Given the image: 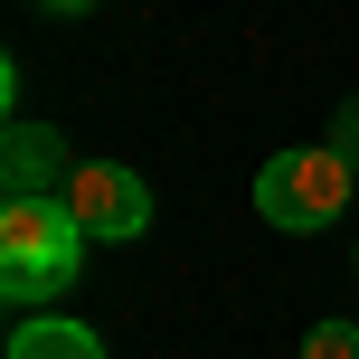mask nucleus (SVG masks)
<instances>
[{"instance_id":"nucleus-1","label":"nucleus","mask_w":359,"mask_h":359,"mask_svg":"<svg viewBox=\"0 0 359 359\" xmlns=\"http://www.w3.org/2000/svg\"><path fill=\"white\" fill-rule=\"evenodd\" d=\"M95 236L76 227L67 198H0V293H10L19 312L57 303V293L76 284V265H86Z\"/></svg>"},{"instance_id":"nucleus-2","label":"nucleus","mask_w":359,"mask_h":359,"mask_svg":"<svg viewBox=\"0 0 359 359\" xmlns=\"http://www.w3.org/2000/svg\"><path fill=\"white\" fill-rule=\"evenodd\" d=\"M350 161L331 142H303V151H274L265 170H255V208H265V227H284V236H312V227H331V217L350 208Z\"/></svg>"},{"instance_id":"nucleus-3","label":"nucleus","mask_w":359,"mask_h":359,"mask_svg":"<svg viewBox=\"0 0 359 359\" xmlns=\"http://www.w3.org/2000/svg\"><path fill=\"white\" fill-rule=\"evenodd\" d=\"M57 198L76 208V227H86L95 246H133V236L151 227V189H142V170H123V161H76V180Z\"/></svg>"},{"instance_id":"nucleus-4","label":"nucleus","mask_w":359,"mask_h":359,"mask_svg":"<svg viewBox=\"0 0 359 359\" xmlns=\"http://www.w3.org/2000/svg\"><path fill=\"white\" fill-rule=\"evenodd\" d=\"M76 180V151L57 123H10V142H0V198H57Z\"/></svg>"},{"instance_id":"nucleus-5","label":"nucleus","mask_w":359,"mask_h":359,"mask_svg":"<svg viewBox=\"0 0 359 359\" xmlns=\"http://www.w3.org/2000/svg\"><path fill=\"white\" fill-rule=\"evenodd\" d=\"M10 359H104V341H95L86 322H57V312H38V322L10 331Z\"/></svg>"},{"instance_id":"nucleus-6","label":"nucleus","mask_w":359,"mask_h":359,"mask_svg":"<svg viewBox=\"0 0 359 359\" xmlns=\"http://www.w3.org/2000/svg\"><path fill=\"white\" fill-rule=\"evenodd\" d=\"M303 359H359V322H312L303 331Z\"/></svg>"},{"instance_id":"nucleus-7","label":"nucleus","mask_w":359,"mask_h":359,"mask_svg":"<svg viewBox=\"0 0 359 359\" xmlns=\"http://www.w3.org/2000/svg\"><path fill=\"white\" fill-rule=\"evenodd\" d=\"M331 151H341V161L359 170V95H350V104H341V114H331Z\"/></svg>"},{"instance_id":"nucleus-8","label":"nucleus","mask_w":359,"mask_h":359,"mask_svg":"<svg viewBox=\"0 0 359 359\" xmlns=\"http://www.w3.org/2000/svg\"><path fill=\"white\" fill-rule=\"evenodd\" d=\"M38 10H48V19H86L95 0H38Z\"/></svg>"}]
</instances>
